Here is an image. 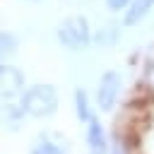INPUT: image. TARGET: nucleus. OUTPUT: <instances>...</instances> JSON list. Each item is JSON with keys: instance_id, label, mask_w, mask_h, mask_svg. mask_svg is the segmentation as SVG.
<instances>
[{"instance_id": "nucleus-1", "label": "nucleus", "mask_w": 154, "mask_h": 154, "mask_svg": "<svg viewBox=\"0 0 154 154\" xmlns=\"http://www.w3.org/2000/svg\"><path fill=\"white\" fill-rule=\"evenodd\" d=\"M22 106L31 118H48L58 111V89L53 84H34L22 94Z\"/></svg>"}, {"instance_id": "nucleus-2", "label": "nucleus", "mask_w": 154, "mask_h": 154, "mask_svg": "<svg viewBox=\"0 0 154 154\" xmlns=\"http://www.w3.org/2000/svg\"><path fill=\"white\" fill-rule=\"evenodd\" d=\"M58 41L63 48L67 51H82L91 43V31H89V22L79 14L75 17H67L60 29H58Z\"/></svg>"}, {"instance_id": "nucleus-3", "label": "nucleus", "mask_w": 154, "mask_h": 154, "mask_svg": "<svg viewBox=\"0 0 154 154\" xmlns=\"http://www.w3.org/2000/svg\"><path fill=\"white\" fill-rule=\"evenodd\" d=\"M120 89H123V79L116 70H106L101 75L99 89H96V106L99 111H111L116 106V101L120 99Z\"/></svg>"}, {"instance_id": "nucleus-4", "label": "nucleus", "mask_w": 154, "mask_h": 154, "mask_svg": "<svg viewBox=\"0 0 154 154\" xmlns=\"http://www.w3.org/2000/svg\"><path fill=\"white\" fill-rule=\"evenodd\" d=\"M24 91L26 89H24V75H22V70H17L14 65L2 63V67H0V94H2V101L22 99Z\"/></svg>"}, {"instance_id": "nucleus-5", "label": "nucleus", "mask_w": 154, "mask_h": 154, "mask_svg": "<svg viewBox=\"0 0 154 154\" xmlns=\"http://www.w3.org/2000/svg\"><path fill=\"white\" fill-rule=\"evenodd\" d=\"M87 147L89 154H108V135L96 116H91L87 123Z\"/></svg>"}, {"instance_id": "nucleus-6", "label": "nucleus", "mask_w": 154, "mask_h": 154, "mask_svg": "<svg viewBox=\"0 0 154 154\" xmlns=\"http://www.w3.org/2000/svg\"><path fill=\"white\" fill-rule=\"evenodd\" d=\"M31 154H67V142L63 140V135L43 132L38 142L31 147Z\"/></svg>"}, {"instance_id": "nucleus-7", "label": "nucleus", "mask_w": 154, "mask_h": 154, "mask_svg": "<svg viewBox=\"0 0 154 154\" xmlns=\"http://www.w3.org/2000/svg\"><path fill=\"white\" fill-rule=\"evenodd\" d=\"M152 7H154V0H132V2L128 5V10L123 12V24H128V26L140 24V22L149 14Z\"/></svg>"}, {"instance_id": "nucleus-8", "label": "nucleus", "mask_w": 154, "mask_h": 154, "mask_svg": "<svg viewBox=\"0 0 154 154\" xmlns=\"http://www.w3.org/2000/svg\"><path fill=\"white\" fill-rule=\"evenodd\" d=\"M75 111H77V118H79V123H89V118L94 116L91 113V106H89V99H87V91L84 89H77L75 91Z\"/></svg>"}, {"instance_id": "nucleus-9", "label": "nucleus", "mask_w": 154, "mask_h": 154, "mask_svg": "<svg viewBox=\"0 0 154 154\" xmlns=\"http://www.w3.org/2000/svg\"><path fill=\"white\" fill-rule=\"evenodd\" d=\"M0 38H2V41H0V51H2V58L7 60V58L17 51V36H12L10 31H2Z\"/></svg>"}, {"instance_id": "nucleus-10", "label": "nucleus", "mask_w": 154, "mask_h": 154, "mask_svg": "<svg viewBox=\"0 0 154 154\" xmlns=\"http://www.w3.org/2000/svg\"><path fill=\"white\" fill-rule=\"evenodd\" d=\"M116 38H118V31L111 29V26H103L99 31V36H96V43L99 46H108V43H116Z\"/></svg>"}, {"instance_id": "nucleus-11", "label": "nucleus", "mask_w": 154, "mask_h": 154, "mask_svg": "<svg viewBox=\"0 0 154 154\" xmlns=\"http://www.w3.org/2000/svg\"><path fill=\"white\" fill-rule=\"evenodd\" d=\"M130 2H132V0H106V7H108L111 12H125Z\"/></svg>"}, {"instance_id": "nucleus-12", "label": "nucleus", "mask_w": 154, "mask_h": 154, "mask_svg": "<svg viewBox=\"0 0 154 154\" xmlns=\"http://www.w3.org/2000/svg\"><path fill=\"white\" fill-rule=\"evenodd\" d=\"M29 2H38V0H29Z\"/></svg>"}]
</instances>
